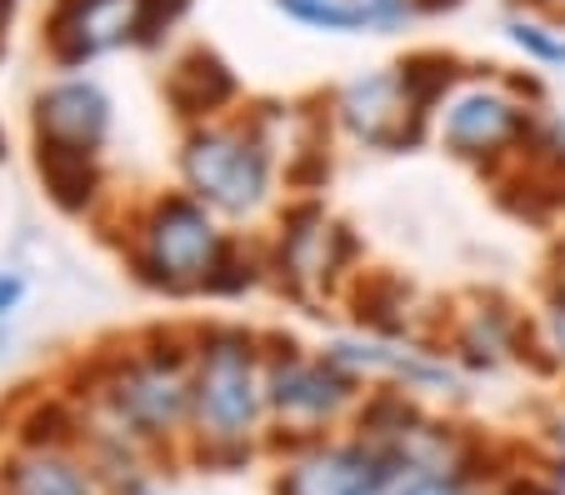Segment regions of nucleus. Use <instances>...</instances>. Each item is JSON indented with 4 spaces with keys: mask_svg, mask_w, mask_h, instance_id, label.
I'll use <instances>...</instances> for the list:
<instances>
[{
    "mask_svg": "<svg viewBox=\"0 0 565 495\" xmlns=\"http://www.w3.org/2000/svg\"><path fill=\"white\" fill-rule=\"evenodd\" d=\"M266 410V380L256 370V345L241 331H211L201 341V366L191 376V426L205 451L246 455Z\"/></svg>",
    "mask_w": 565,
    "mask_h": 495,
    "instance_id": "nucleus-1",
    "label": "nucleus"
},
{
    "mask_svg": "<svg viewBox=\"0 0 565 495\" xmlns=\"http://www.w3.org/2000/svg\"><path fill=\"white\" fill-rule=\"evenodd\" d=\"M225 250L231 246H225V236L215 230L211 211L201 201L166 195V201H156L146 226H140V276L166 286V291L211 286Z\"/></svg>",
    "mask_w": 565,
    "mask_h": 495,
    "instance_id": "nucleus-2",
    "label": "nucleus"
},
{
    "mask_svg": "<svg viewBox=\"0 0 565 495\" xmlns=\"http://www.w3.org/2000/svg\"><path fill=\"white\" fill-rule=\"evenodd\" d=\"M181 171L201 205L225 211V216H246V211H256L266 201L270 151H266V140L246 136V130L211 126L185 140Z\"/></svg>",
    "mask_w": 565,
    "mask_h": 495,
    "instance_id": "nucleus-3",
    "label": "nucleus"
},
{
    "mask_svg": "<svg viewBox=\"0 0 565 495\" xmlns=\"http://www.w3.org/2000/svg\"><path fill=\"white\" fill-rule=\"evenodd\" d=\"M110 410L120 416V426H130L136 435H175L191 420V376H185V356H150L130 361L116 380H110Z\"/></svg>",
    "mask_w": 565,
    "mask_h": 495,
    "instance_id": "nucleus-4",
    "label": "nucleus"
},
{
    "mask_svg": "<svg viewBox=\"0 0 565 495\" xmlns=\"http://www.w3.org/2000/svg\"><path fill=\"white\" fill-rule=\"evenodd\" d=\"M395 451L371 441H345V445H316V451L296 455L280 471L276 495H371L381 475L391 471Z\"/></svg>",
    "mask_w": 565,
    "mask_h": 495,
    "instance_id": "nucleus-5",
    "label": "nucleus"
},
{
    "mask_svg": "<svg viewBox=\"0 0 565 495\" xmlns=\"http://www.w3.org/2000/svg\"><path fill=\"white\" fill-rule=\"evenodd\" d=\"M45 41L61 65H86L100 51L140 41V0H55Z\"/></svg>",
    "mask_w": 565,
    "mask_h": 495,
    "instance_id": "nucleus-6",
    "label": "nucleus"
},
{
    "mask_svg": "<svg viewBox=\"0 0 565 495\" xmlns=\"http://www.w3.org/2000/svg\"><path fill=\"white\" fill-rule=\"evenodd\" d=\"M110 130V96L96 80H61L35 96V136L51 151L96 155V146Z\"/></svg>",
    "mask_w": 565,
    "mask_h": 495,
    "instance_id": "nucleus-7",
    "label": "nucleus"
},
{
    "mask_svg": "<svg viewBox=\"0 0 565 495\" xmlns=\"http://www.w3.org/2000/svg\"><path fill=\"white\" fill-rule=\"evenodd\" d=\"M351 390H355V380L341 366H331V361L286 356L266 376V406L280 420H290V426H320V420H331L351 400Z\"/></svg>",
    "mask_w": 565,
    "mask_h": 495,
    "instance_id": "nucleus-8",
    "label": "nucleus"
},
{
    "mask_svg": "<svg viewBox=\"0 0 565 495\" xmlns=\"http://www.w3.org/2000/svg\"><path fill=\"white\" fill-rule=\"evenodd\" d=\"M341 116H345V126L361 140H371V146H411V140H420V120H426L411 110L401 71H381V76L351 80L341 96Z\"/></svg>",
    "mask_w": 565,
    "mask_h": 495,
    "instance_id": "nucleus-9",
    "label": "nucleus"
},
{
    "mask_svg": "<svg viewBox=\"0 0 565 495\" xmlns=\"http://www.w3.org/2000/svg\"><path fill=\"white\" fill-rule=\"evenodd\" d=\"M525 130V110L515 100L495 96V90H466L456 106L440 120V136L456 155H470V161H486V155L505 151L511 140H521Z\"/></svg>",
    "mask_w": 565,
    "mask_h": 495,
    "instance_id": "nucleus-10",
    "label": "nucleus"
},
{
    "mask_svg": "<svg viewBox=\"0 0 565 495\" xmlns=\"http://www.w3.org/2000/svg\"><path fill=\"white\" fill-rule=\"evenodd\" d=\"M166 96L175 100L181 116H215L225 100L235 96V76L225 71L221 55L211 51H191L166 80Z\"/></svg>",
    "mask_w": 565,
    "mask_h": 495,
    "instance_id": "nucleus-11",
    "label": "nucleus"
},
{
    "mask_svg": "<svg viewBox=\"0 0 565 495\" xmlns=\"http://www.w3.org/2000/svg\"><path fill=\"white\" fill-rule=\"evenodd\" d=\"M6 495H96L86 465H75L61 451H31L21 461H11V471L0 475Z\"/></svg>",
    "mask_w": 565,
    "mask_h": 495,
    "instance_id": "nucleus-12",
    "label": "nucleus"
},
{
    "mask_svg": "<svg viewBox=\"0 0 565 495\" xmlns=\"http://www.w3.org/2000/svg\"><path fill=\"white\" fill-rule=\"evenodd\" d=\"M326 361L341 370H391V376H406L416 386H450L446 366H430V361L411 356V351H395V345H375V341H335L326 351Z\"/></svg>",
    "mask_w": 565,
    "mask_h": 495,
    "instance_id": "nucleus-13",
    "label": "nucleus"
},
{
    "mask_svg": "<svg viewBox=\"0 0 565 495\" xmlns=\"http://www.w3.org/2000/svg\"><path fill=\"white\" fill-rule=\"evenodd\" d=\"M41 175H45L51 195L65 205V211H81V205L96 195V155L51 151V146H41Z\"/></svg>",
    "mask_w": 565,
    "mask_h": 495,
    "instance_id": "nucleus-14",
    "label": "nucleus"
},
{
    "mask_svg": "<svg viewBox=\"0 0 565 495\" xmlns=\"http://www.w3.org/2000/svg\"><path fill=\"white\" fill-rule=\"evenodd\" d=\"M450 80H456V61H446V55H416V61L401 65V86H406V100L416 116H426L446 96Z\"/></svg>",
    "mask_w": 565,
    "mask_h": 495,
    "instance_id": "nucleus-15",
    "label": "nucleus"
},
{
    "mask_svg": "<svg viewBox=\"0 0 565 495\" xmlns=\"http://www.w3.org/2000/svg\"><path fill=\"white\" fill-rule=\"evenodd\" d=\"M286 15H296L300 25H316V31H335V35H355L365 31V21L355 15L351 0H276Z\"/></svg>",
    "mask_w": 565,
    "mask_h": 495,
    "instance_id": "nucleus-16",
    "label": "nucleus"
},
{
    "mask_svg": "<svg viewBox=\"0 0 565 495\" xmlns=\"http://www.w3.org/2000/svg\"><path fill=\"white\" fill-rule=\"evenodd\" d=\"M505 31H511V41L521 45L525 55H535V61H545V65H565V41H555L545 25H535V21H511Z\"/></svg>",
    "mask_w": 565,
    "mask_h": 495,
    "instance_id": "nucleus-17",
    "label": "nucleus"
},
{
    "mask_svg": "<svg viewBox=\"0 0 565 495\" xmlns=\"http://www.w3.org/2000/svg\"><path fill=\"white\" fill-rule=\"evenodd\" d=\"M185 6L191 0H140V45H150L160 31H171L185 15Z\"/></svg>",
    "mask_w": 565,
    "mask_h": 495,
    "instance_id": "nucleus-18",
    "label": "nucleus"
},
{
    "mask_svg": "<svg viewBox=\"0 0 565 495\" xmlns=\"http://www.w3.org/2000/svg\"><path fill=\"white\" fill-rule=\"evenodd\" d=\"M351 6L371 31H395V25L416 11V0H351Z\"/></svg>",
    "mask_w": 565,
    "mask_h": 495,
    "instance_id": "nucleus-19",
    "label": "nucleus"
},
{
    "mask_svg": "<svg viewBox=\"0 0 565 495\" xmlns=\"http://www.w3.org/2000/svg\"><path fill=\"white\" fill-rule=\"evenodd\" d=\"M25 295V286H21V276H0V315L11 311L15 301H21Z\"/></svg>",
    "mask_w": 565,
    "mask_h": 495,
    "instance_id": "nucleus-20",
    "label": "nucleus"
},
{
    "mask_svg": "<svg viewBox=\"0 0 565 495\" xmlns=\"http://www.w3.org/2000/svg\"><path fill=\"white\" fill-rule=\"evenodd\" d=\"M551 341H555V351H561V361H565V301L551 305Z\"/></svg>",
    "mask_w": 565,
    "mask_h": 495,
    "instance_id": "nucleus-21",
    "label": "nucleus"
},
{
    "mask_svg": "<svg viewBox=\"0 0 565 495\" xmlns=\"http://www.w3.org/2000/svg\"><path fill=\"white\" fill-rule=\"evenodd\" d=\"M511 495H565L561 485H535V481H515Z\"/></svg>",
    "mask_w": 565,
    "mask_h": 495,
    "instance_id": "nucleus-22",
    "label": "nucleus"
},
{
    "mask_svg": "<svg viewBox=\"0 0 565 495\" xmlns=\"http://www.w3.org/2000/svg\"><path fill=\"white\" fill-rule=\"evenodd\" d=\"M555 445H561V455H555V485L565 491V426H561V435H555Z\"/></svg>",
    "mask_w": 565,
    "mask_h": 495,
    "instance_id": "nucleus-23",
    "label": "nucleus"
},
{
    "mask_svg": "<svg viewBox=\"0 0 565 495\" xmlns=\"http://www.w3.org/2000/svg\"><path fill=\"white\" fill-rule=\"evenodd\" d=\"M11 11H15V0H0V45H6V21H11Z\"/></svg>",
    "mask_w": 565,
    "mask_h": 495,
    "instance_id": "nucleus-24",
    "label": "nucleus"
}]
</instances>
